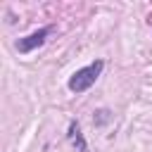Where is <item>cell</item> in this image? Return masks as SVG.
<instances>
[{"label":"cell","mask_w":152,"mask_h":152,"mask_svg":"<svg viewBox=\"0 0 152 152\" xmlns=\"http://www.w3.org/2000/svg\"><path fill=\"white\" fill-rule=\"evenodd\" d=\"M97 114H100V116H97V119H95V124H97V126H102V124H104V121H109V112H107V109H100V112H97Z\"/></svg>","instance_id":"obj_4"},{"label":"cell","mask_w":152,"mask_h":152,"mask_svg":"<svg viewBox=\"0 0 152 152\" xmlns=\"http://www.w3.org/2000/svg\"><path fill=\"white\" fill-rule=\"evenodd\" d=\"M102 69H104V62H102V59H95L93 64L76 69V71L71 74V78H69V90L76 93V95H78V93H86L90 86H95V81L100 78Z\"/></svg>","instance_id":"obj_1"},{"label":"cell","mask_w":152,"mask_h":152,"mask_svg":"<svg viewBox=\"0 0 152 152\" xmlns=\"http://www.w3.org/2000/svg\"><path fill=\"white\" fill-rule=\"evenodd\" d=\"M50 26H43V28H38V31H33V33H28V36H24V38H19L17 40V50L21 52V55H26V52H31V50H36V48H40L43 43H45V38L50 36Z\"/></svg>","instance_id":"obj_2"},{"label":"cell","mask_w":152,"mask_h":152,"mask_svg":"<svg viewBox=\"0 0 152 152\" xmlns=\"http://www.w3.org/2000/svg\"><path fill=\"white\" fill-rule=\"evenodd\" d=\"M69 138L74 140V145H78V150H81V152H86V140H83V135H81V131H78V124H76V121H71V126H69Z\"/></svg>","instance_id":"obj_3"}]
</instances>
